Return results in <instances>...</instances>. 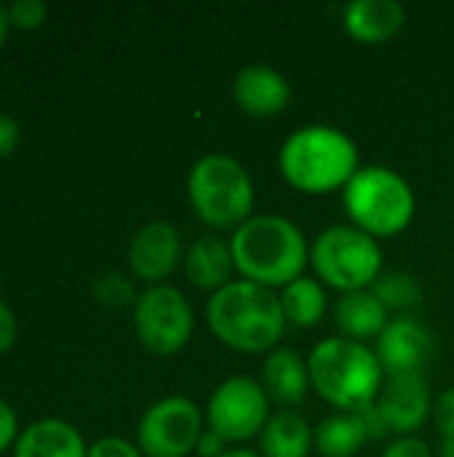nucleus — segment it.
<instances>
[{
  "mask_svg": "<svg viewBox=\"0 0 454 457\" xmlns=\"http://www.w3.org/2000/svg\"><path fill=\"white\" fill-rule=\"evenodd\" d=\"M372 292L377 295V300L388 308V311H409L417 308L423 300V289L417 284V278H412L409 273H383Z\"/></svg>",
  "mask_w": 454,
  "mask_h": 457,
  "instance_id": "23",
  "label": "nucleus"
},
{
  "mask_svg": "<svg viewBox=\"0 0 454 457\" xmlns=\"http://www.w3.org/2000/svg\"><path fill=\"white\" fill-rule=\"evenodd\" d=\"M313 391L337 412H364L377 404L385 370L372 348L348 337H326L308 356Z\"/></svg>",
  "mask_w": 454,
  "mask_h": 457,
  "instance_id": "3",
  "label": "nucleus"
},
{
  "mask_svg": "<svg viewBox=\"0 0 454 457\" xmlns=\"http://www.w3.org/2000/svg\"><path fill=\"white\" fill-rule=\"evenodd\" d=\"M134 329L147 351L171 356L190 343L195 313L177 287L155 284L134 300Z\"/></svg>",
  "mask_w": 454,
  "mask_h": 457,
  "instance_id": "8",
  "label": "nucleus"
},
{
  "mask_svg": "<svg viewBox=\"0 0 454 457\" xmlns=\"http://www.w3.org/2000/svg\"><path fill=\"white\" fill-rule=\"evenodd\" d=\"M334 319L343 337L364 343L369 337L377 340L383 335V329L388 327V308L377 300L372 289H361L340 295L334 305Z\"/></svg>",
  "mask_w": 454,
  "mask_h": 457,
  "instance_id": "19",
  "label": "nucleus"
},
{
  "mask_svg": "<svg viewBox=\"0 0 454 457\" xmlns=\"http://www.w3.org/2000/svg\"><path fill=\"white\" fill-rule=\"evenodd\" d=\"M442 457H454V439H444L442 442Z\"/></svg>",
  "mask_w": 454,
  "mask_h": 457,
  "instance_id": "35",
  "label": "nucleus"
},
{
  "mask_svg": "<svg viewBox=\"0 0 454 457\" xmlns=\"http://www.w3.org/2000/svg\"><path fill=\"white\" fill-rule=\"evenodd\" d=\"M316 447L313 431L308 420L292 410H281L270 415L268 426L260 434V455L262 457H308Z\"/></svg>",
  "mask_w": 454,
  "mask_h": 457,
  "instance_id": "20",
  "label": "nucleus"
},
{
  "mask_svg": "<svg viewBox=\"0 0 454 457\" xmlns=\"http://www.w3.org/2000/svg\"><path fill=\"white\" fill-rule=\"evenodd\" d=\"M235 270L230 241L219 236H203L190 244L185 252V273L193 287L198 289H222L230 284V276Z\"/></svg>",
  "mask_w": 454,
  "mask_h": 457,
  "instance_id": "18",
  "label": "nucleus"
},
{
  "mask_svg": "<svg viewBox=\"0 0 454 457\" xmlns=\"http://www.w3.org/2000/svg\"><path fill=\"white\" fill-rule=\"evenodd\" d=\"M380 457H433L431 447L417 436H399L393 439Z\"/></svg>",
  "mask_w": 454,
  "mask_h": 457,
  "instance_id": "27",
  "label": "nucleus"
},
{
  "mask_svg": "<svg viewBox=\"0 0 454 457\" xmlns=\"http://www.w3.org/2000/svg\"><path fill=\"white\" fill-rule=\"evenodd\" d=\"M281 308H284V316H286V324H294V327H302V329H310L316 327L324 313H326V289L318 278H297L292 281L289 287L281 289Z\"/></svg>",
  "mask_w": 454,
  "mask_h": 457,
  "instance_id": "22",
  "label": "nucleus"
},
{
  "mask_svg": "<svg viewBox=\"0 0 454 457\" xmlns=\"http://www.w3.org/2000/svg\"><path fill=\"white\" fill-rule=\"evenodd\" d=\"M187 198L195 214L217 230H235L254 217V182L244 163L222 153L195 161L187 174Z\"/></svg>",
  "mask_w": 454,
  "mask_h": 457,
  "instance_id": "5",
  "label": "nucleus"
},
{
  "mask_svg": "<svg viewBox=\"0 0 454 457\" xmlns=\"http://www.w3.org/2000/svg\"><path fill=\"white\" fill-rule=\"evenodd\" d=\"M310 265L321 284L343 295L361 292L383 276V249L356 225H332L313 241Z\"/></svg>",
  "mask_w": 454,
  "mask_h": 457,
  "instance_id": "7",
  "label": "nucleus"
},
{
  "mask_svg": "<svg viewBox=\"0 0 454 457\" xmlns=\"http://www.w3.org/2000/svg\"><path fill=\"white\" fill-rule=\"evenodd\" d=\"M343 204L351 222L372 238L399 236L415 217L412 185L388 166H361L345 185Z\"/></svg>",
  "mask_w": 454,
  "mask_h": 457,
  "instance_id": "6",
  "label": "nucleus"
},
{
  "mask_svg": "<svg viewBox=\"0 0 454 457\" xmlns=\"http://www.w3.org/2000/svg\"><path fill=\"white\" fill-rule=\"evenodd\" d=\"M433 420L444 439H454V388L444 391L433 402Z\"/></svg>",
  "mask_w": 454,
  "mask_h": 457,
  "instance_id": "26",
  "label": "nucleus"
},
{
  "mask_svg": "<svg viewBox=\"0 0 454 457\" xmlns=\"http://www.w3.org/2000/svg\"><path fill=\"white\" fill-rule=\"evenodd\" d=\"M118 289H120V292H128L131 287H128L120 276H107V278L96 287V295H99L104 303H126L128 297L118 295Z\"/></svg>",
  "mask_w": 454,
  "mask_h": 457,
  "instance_id": "31",
  "label": "nucleus"
},
{
  "mask_svg": "<svg viewBox=\"0 0 454 457\" xmlns=\"http://www.w3.org/2000/svg\"><path fill=\"white\" fill-rule=\"evenodd\" d=\"M203 415L187 396H166L147 407L136 428L144 457H187L203 436Z\"/></svg>",
  "mask_w": 454,
  "mask_h": 457,
  "instance_id": "10",
  "label": "nucleus"
},
{
  "mask_svg": "<svg viewBox=\"0 0 454 457\" xmlns=\"http://www.w3.org/2000/svg\"><path fill=\"white\" fill-rule=\"evenodd\" d=\"M219 457H262L260 453H252V450H225Z\"/></svg>",
  "mask_w": 454,
  "mask_h": 457,
  "instance_id": "34",
  "label": "nucleus"
},
{
  "mask_svg": "<svg viewBox=\"0 0 454 457\" xmlns=\"http://www.w3.org/2000/svg\"><path fill=\"white\" fill-rule=\"evenodd\" d=\"M388 378L396 375H423L433 356L431 332L412 316H401L388 321L375 348Z\"/></svg>",
  "mask_w": 454,
  "mask_h": 457,
  "instance_id": "12",
  "label": "nucleus"
},
{
  "mask_svg": "<svg viewBox=\"0 0 454 457\" xmlns=\"http://www.w3.org/2000/svg\"><path fill=\"white\" fill-rule=\"evenodd\" d=\"M235 104L257 118H270L286 110L292 99L289 80L270 64H249L233 80Z\"/></svg>",
  "mask_w": 454,
  "mask_h": 457,
  "instance_id": "14",
  "label": "nucleus"
},
{
  "mask_svg": "<svg viewBox=\"0 0 454 457\" xmlns=\"http://www.w3.org/2000/svg\"><path fill=\"white\" fill-rule=\"evenodd\" d=\"M262 388L270 402L284 407H297L308 396L310 386V370L308 359H302L292 348H276L262 364Z\"/></svg>",
  "mask_w": 454,
  "mask_h": 457,
  "instance_id": "15",
  "label": "nucleus"
},
{
  "mask_svg": "<svg viewBox=\"0 0 454 457\" xmlns=\"http://www.w3.org/2000/svg\"><path fill=\"white\" fill-rule=\"evenodd\" d=\"M235 270L260 287L284 289L305 276L310 246L302 230L281 214H254L230 236Z\"/></svg>",
  "mask_w": 454,
  "mask_h": 457,
  "instance_id": "1",
  "label": "nucleus"
},
{
  "mask_svg": "<svg viewBox=\"0 0 454 457\" xmlns=\"http://www.w3.org/2000/svg\"><path fill=\"white\" fill-rule=\"evenodd\" d=\"M375 407H377L385 428L399 436H415L428 423V418L433 412L431 391H428L423 375L388 378Z\"/></svg>",
  "mask_w": 454,
  "mask_h": 457,
  "instance_id": "11",
  "label": "nucleus"
},
{
  "mask_svg": "<svg viewBox=\"0 0 454 457\" xmlns=\"http://www.w3.org/2000/svg\"><path fill=\"white\" fill-rule=\"evenodd\" d=\"M88 457H144L142 450L126 439H118V436H107V439H99L88 447Z\"/></svg>",
  "mask_w": 454,
  "mask_h": 457,
  "instance_id": "25",
  "label": "nucleus"
},
{
  "mask_svg": "<svg viewBox=\"0 0 454 457\" xmlns=\"http://www.w3.org/2000/svg\"><path fill=\"white\" fill-rule=\"evenodd\" d=\"M225 445H227L225 439H219L214 431H209V428H206L195 450H198V455L201 457H219L222 453H225Z\"/></svg>",
  "mask_w": 454,
  "mask_h": 457,
  "instance_id": "32",
  "label": "nucleus"
},
{
  "mask_svg": "<svg viewBox=\"0 0 454 457\" xmlns=\"http://www.w3.org/2000/svg\"><path fill=\"white\" fill-rule=\"evenodd\" d=\"M16 147H19V123L11 115L0 112V161L13 155Z\"/></svg>",
  "mask_w": 454,
  "mask_h": 457,
  "instance_id": "29",
  "label": "nucleus"
},
{
  "mask_svg": "<svg viewBox=\"0 0 454 457\" xmlns=\"http://www.w3.org/2000/svg\"><path fill=\"white\" fill-rule=\"evenodd\" d=\"M270 420V399L260 380L235 375L219 383L206 407V428L219 439L249 442L262 434Z\"/></svg>",
  "mask_w": 454,
  "mask_h": 457,
  "instance_id": "9",
  "label": "nucleus"
},
{
  "mask_svg": "<svg viewBox=\"0 0 454 457\" xmlns=\"http://www.w3.org/2000/svg\"><path fill=\"white\" fill-rule=\"evenodd\" d=\"M407 21V8L399 0H353L343 11V24L361 43H383Z\"/></svg>",
  "mask_w": 454,
  "mask_h": 457,
  "instance_id": "16",
  "label": "nucleus"
},
{
  "mask_svg": "<svg viewBox=\"0 0 454 457\" xmlns=\"http://www.w3.org/2000/svg\"><path fill=\"white\" fill-rule=\"evenodd\" d=\"M16 335H19L16 316H13V311L0 300V353H5V351H11V348H13Z\"/></svg>",
  "mask_w": 454,
  "mask_h": 457,
  "instance_id": "30",
  "label": "nucleus"
},
{
  "mask_svg": "<svg viewBox=\"0 0 454 457\" xmlns=\"http://www.w3.org/2000/svg\"><path fill=\"white\" fill-rule=\"evenodd\" d=\"M278 169L300 193L321 195L345 190L361 169L359 147L334 126H305L286 137L278 153Z\"/></svg>",
  "mask_w": 454,
  "mask_h": 457,
  "instance_id": "4",
  "label": "nucleus"
},
{
  "mask_svg": "<svg viewBox=\"0 0 454 457\" xmlns=\"http://www.w3.org/2000/svg\"><path fill=\"white\" fill-rule=\"evenodd\" d=\"M19 439V420H16V412L0 399V455L5 450H11Z\"/></svg>",
  "mask_w": 454,
  "mask_h": 457,
  "instance_id": "28",
  "label": "nucleus"
},
{
  "mask_svg": "<svg viewBox=\"0 0 454 457\" xmlns=\"http://www.w3.org/2000/svg\"><path fill=\"white\" fill-rule=\"evenodd\" d=\"M8 29H11L8 8H5V5H0V48H3V43H5V37H8Z\"/></svg>",
  "mask_w": 454,
  "mask_h": 457,
  "instance_id": "33",
  "label": "nucleus"
},
{
  "mask_svg": "<svg viewBox=\"0 0 454 457\" xmlns=\"http://www.w3.org/2000/svg\"><path fill=\"white\" fill-rule=\"evenodd\" d=\"M313 439H316V450L324 457H353L364 447V442H369L359 412L329 415L326 420L318 423Z\"/></svg>",
  "mask_w": 454,
  "mask_h": 457,
  "instance_id": "21",
  "label": "nucleus"
},
{
  "mask_svg": "<svg viewBox=\"0 0 454 457\" xmlns=\"http://www.w3.org/2000/svg\"><path fill=\"white\" fill-rule=\"evenodd\" d=\"M13 457H88V447L67 420L43 418L19 434Z\"/></svg>",
  "mask_w": 454,
  "mask_h": 457,
  "instance_id": "17",
  "label": "nucleus"
},
{
  "mask_svg": "<svg viewBox=\"0 0 454 457\" xmlns=\"http://www.w3.org/2000/svg\"><path fill=\"white\" fill-rule=\"evenodd\" d=\"M206 321L214 337L238 353L276 351L286 332L281 297L246 278L230 281L209 297Z\"/></svg>",
  "mask_w": 454,
  "mask_h": 457,
  "instance_id": "2",
  "label": "nucleus"
},
{
  "mask_svg": "<svg viewBox=\"0 0 454 457\" xmlns=\"http://www.w3.org/2000/svg\"><path fill=\"white\" fill-rule=\"evenodd\" d=\"M48 16L43 0H16L8 5V21L16 29H37Z\"/></svg>",
  "mask_w": 454,
  "mask_h": 457,
  "instance_id": "24",
  "label": "nucleus"
},
{
  "mask_svg": "<svg viewBox=\"0 0 454 457\" xmlns=\"http://www.w3.org/2000/svg\"><path fill=\"white\" fill-rule=\"evenodd\" d=\"M182 260H185L182 241L171 222H163V220L147 222L131 238V246H128L131 273L153 287L169 278Z\"/></svg>",
  "mask_w": 454,
  "mask_h": 457,
  "instance_id": "13",
  "label": "nucleus"
}]
</instances>
